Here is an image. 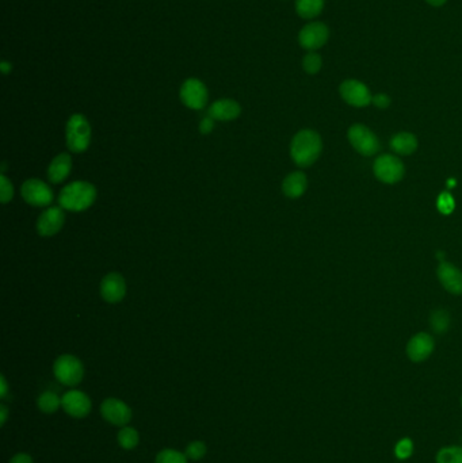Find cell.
Returning a JSON list of instances; mask_svg holds the SVG:
<instances>
[{
    "label": "cell",
    "mask_w": 462,
    "mask_h": 463,
    "mask_svg": "<svg viewBox=\"0 0 462 463\" xmlns=\"http://www.w3.org/2000/svg\"><path fill=\"white\" fill-rule=\"evenodd\" d=\"M373 171L380 181L393 184L400 181L404 177V164L393 155H381L376 159Z\"/></svg>",
    "instance_id": "cell-6"
},
{
    "label": "cell",
    "mask_w": 462,
    "mask_h": 463,
    "mask_svg": "<svg viewBox=\"0 0 462 463\" xmlns=\"http://www.w3.org/2000/svg\"><path fill=\"white\" fill-rule=\"evenodd\" d=\"M324 8V0H296V12L302 19H315Z\"/></svg>",
    "instance_id": "cell-21"
},
{
    "label": "cell",
    "mask_w": 462,
    "mask_h": 463,
    "mask_svg": "<svg viewBox=\"0 0 462 463\" xmlns=\"http://www.w3.org/2000/svg\"><path fill=\"white\" fill-rule=\"evenodd\" d=\"M10 463H33V458L29 454H17Z\"/></svg>",
    "instance_id": "cell-34"
},
{
    "label": "cell",
    "mask_w": 462,
    "mask_h": 463,
    "mask_svg": "<svg viewBox=\"0 0 462 463\" xmlns=\"http://www.w3.org/2000/svg\"><path fill=\"white\" fill-rule=\"evenodd\" d=\"M412 450H414V446H412V442L410 439H403L397 443L396 446V455L400 458V460H405L408 458L411 454H412Z\"/></svg>",
    "instance_id": "cell-31"
},
{
    "label": "cell",
    "mask_w": 462,
    "mask_h": 463,
    "mask_svg": "<svg viewBox=\"0 0 462 463\" xmlns=\"http://www.w3.org/2000/svg\"><path fill=\"white\" fill-rule=\"evenodd\" d=\"M23 199L33 206H48L53 201V191L50 187L39 179H29L22 184L21 188Z\"/></svg>",
    "instance_id": "cell-10"
},
{
    "label": "cell",
    "mask_w": 462,
    "mask_h": 463,
    "mask_svg": "<svg viewBox=\"0 0 462 463\" xmlns=\"http://www.w3.org/2000/svg\"><path fill=\"white\" fill-rule=\"evenodd\" d=\"M8 417V409L6 405H0V424L4 426Z\"/></svg>",
    "instance_id": "cell-36"
},
{
    "label": "cell",
    "mask_w": 462,
    "mask_h": 463,
    "mask_svg": "<svg viewBox=\"0 0 462 463\" xmlns=\"http://www.w3.org/2000/svg\"><path fill=\"white\" fill-rule=\"evenodd\" d=\"M323 67V59L318 52H308L302 59V68L308 75H316Z\"/></svg>",
    "instance_id": "cell-26"
},
{
    "label": "cell",
    "mask_w": 462,
    "mask_h": 463,
    "mask_svg": "<svg viewBox=\"0 0 462 463\" xmlns=\"http://www.w3.org/2000/svg\"><path fill=\"white\" fill-rule=\"evenodd\" d=\"M205 454H206V446L204 442H193L186 449V457L193 461L204 458Z\"/></svg>",
    "instance_id": "cell-28"
},
{
    "label": "cell",
    "mask_w": 462,
    "mask_h": 463,
    "mask_svg": "<svg viewBox=\"0 0 462 463\" xmlns=\"http://www.w3.org/2000/svg\"><path fill=\"white\" fill-rule=\"evenodd\" d=\"M438 279L442 286L452 294H462V271L454 264L447 262H441L436 270Z\"/></svg>",
    "instance_id": "cell-15"
},
{
    "label": "cell",
    "mask_w": 462,
    "mask_h": 463,
    "mask_svg": "<svg viewBox=\"0 0 462 463\" xmlns=\"http://www.w3.org/2000/svg\"><path fill=\"white\" fill-rule=\"evenodd\" d=\"M426 3L432 7H442L447 3V0H426Z\"/></svg>",
    "instance_id": "cell-37"
},
{
    "label": "cell",
    "mask_w": 462,
    "mask_h": 463,
    "mask_svg": "<svg viewBox=\"0 0 462 463\" xmlns=\"http://www.w3.org/2000/svg\"><path fill=\"white\" fill-rule=\"evenodd\" d=\"M125 293H126V285L119 274L111 273L102 279L101 294L106 302L110 304L119 302L125 297Z\"/></svg>",
    "instance_id": "cell-16"
},
{
    "label": "cell",
    "mask_w": 462,
    "mask_h": 463,
    "mask_svg": "<svg viewBox=\"0 0 462 463\" xmlns=\"http://www.w3.org/2000/svg\"><path fill=\"white\" fill-rule=\"evenodd\" d=\"M391 148L397 155H411L418 148V139L410 132H401L392 137Z\"/></svg>",
    "instance_id": "cell-20"
},
{
    "label": "cell",
    "mask_w": 462,
    "mask_h": 463,
    "mask_svg": "<svg viewBox=\"0 0 462 463\" xmlns=\"http://www.w3.org/2000/svg\"><path fill=\"white\" fill-rule=\"evenodd\" d=\"M14 195V188L12 184L8 179L6 178L4 175L0 177V197H1V202L3 204H8L12 199Z\"/></svg>",
    "instance_id": "cell-30"
},
{
    "label": "cell",
    "mask_w": 462,
    "mask_h": 463,
    "mask_svg": "<svg viewBox=\"0 0 462 463\" xmlns=\"http://www.w3.org/2000/svg\"><path fill=\"white\" fill-rule=\"evenodd\" d=\"M8 394V385L6 382V378L1 375L0 377V397L1 398H6Z\"/></svg>",
    "instance_id": "cell-35"
},
{
    "label": "cell",
    "mask_w": 462,
    "mask_h": 463,
    "mask_svg": "<svg viewBox=\"0 0 462 463\" xmlns=\"http://www.w3.org/2000/svg\"><path fill=\"white\" fill-rule=\"evenodd\" d=\"M214 128V119L211 118V117H206L201 121L200 124V130L202 135H209Z\"/></svg>",
    "instance_id": "cell-33"
},
{
    "label": "cell",
    "mask_w": 462,
    "mask_h": 463,
    "mask_svg": "<svg viewBox=\"0 0 462 463\" xmlns=\"http://www.w3.org/2000/svg\"><path fill=\"white\" fill-rule=\"evenodd\" d=\"M0 68H1V72H3L4 75H7L8 72H11V70H12V66H11V63H8V61H1Z\"/></svg>",
    "instance_id": "cell-38"
},
{
    "label": "cell",
    "mask_w": 462,
    "mask_h": 463,
    "mask_svg": "<svg viewBox=\"0 0 462 463\" xmlns=\"http://www.w3.org/2000/svg\"><path fill=\"white\" fill-rule=\"evenodd\" d=\"M339 94L350 106L366 107L373 101V95L367 86L356 79L345 80L339 87Z\"/></svg>",
    "instance_id": "cell-7"
},
{
    "label": "cell",
    "mask_w": 462,
    "mask_h": 463,
    "mask_svg": "<svg viewBox=\"0 0 462 463\" xmlns=\"http://www.w3.org/2000/svg\"><path fill=\"white\" fill-rule=\"evenodd\" d=\"M60 406H61V400L55 393H42L38 398V408L44 413H55Z\"/></svg>",
    "instance_id": "cell-22"
},
{
    "label": "cell",
    "mask_w": 462,
    "mask_h": 463,
    "mask_svg": "<svg viewBox=\"0 0 462 463\" xmlns=\"http://www.w3.org/2000/svg\"><path fill=\"white\" fill-rule=\"evenodd\" d=\"M97 198V188L88 181H73L66 186L60 195V208L70 212H83L88 209Z\"/></svg>",
    "instance_id": "cell-2"
},
{
    "label": "cell",
    "mask_w": 462,
    "mask_h": 463,
    "mask_svg": "<svg viewBox=\"0 0 462 463\" xmlns=\"http://www.w3.org/2000/svg\"><path fill=\"white\" fill-rule=\"evenodd\" d=\"M61 406L72 417L81 419L90 413L91 401L87 394L79 391H71L63 395Z\"/></svg>",
    "instance_id": "cell-13"
},
{
    "label": "cell",
    "mask_w": 462,
    "mask_h": 463,
    "mask_svg": "<svg viewBox=\"0 0 462 463\" xmlns=\"http://www.w3.org/2000/svg\"><path fill=\"white\" fill-rule=\"evenodd\" d=\"M321 144L320 135L315 130L305 129L298 132L290 145V156L293 161L298 167H309L312 166L320 156Z\"/></svg>",
    "instance_id": "cell-1"
},
{
    "label": "cell",
    "mask_w": 462,
    "mask_h": 463,
    "mask_svg": "<svg viewBox=\"0 0 462 463\" xmlns=\"http://www.w3.org/2000/svg\"><path fill=\"white\" fill-rule=\"evenodd\" d=\"M436 463H462L461 446L443 447L436 453Z\"/></svg>",
    "instance_id": "cell-23"
},
{
    "label": "cell",
    "mask_w": 462,
    "mask_h": 463,
    "mask_svg": "<svg viewBox=\"0 0 462 463\" xmlns=\"http://www.w3.org/2000/svg\"><path fill=\"white\" fill-rule=\"evenodd\" d=\"M436 206H438V210H439L441 213L450 214L453 213L456 204H454L453 197H452L449 193H442V194L438 197Z\"/></svg>",
    "instance_id": "cell-29"
},
{
    "label": "cell",
    "mask_w": 462,
    "mask_h": 463,
    "mask_svg": "<svg viewBox=\"0 0 462 463\" xmlns=\"http://www.w3.org/2000/svg\"><path fill=\"white\" fill-rule=\"evenodd\" d=\"M56 378L67 386H76L81 382L84 375V368L81 362L73 355H61L53 366Z\"/></svg>",
    "instance_id": "cell-4"
},
{
    "label": "cell",
    "mask_w": 462,
    "mask_h": 463,
    "mask_svg": "<svg viewBox=\"0 0 462 463\" xmlns=\"http://www.w3.org/2000/svg\"><path fill=\"white\" fill-rule=\"evenodd\" d=\"M434 339L425 332L415 335L407 344V355L412 362H423L434 351Z\"/></svg>",
    "instance_id": "cell-14"
},
{
    "label": "cell",
    "mask_w": 462,
    "mask_h": 463,
    "mask_svg": "<svg viewBox=\"0 0 462 463\" xmlns=\"http://www.w3.org/2000/svg\"><path fill=\"white\" fill-rule=\"evenodd\" d=\"M101 412L106 422L114 426H119V427L126 426L132 419L131 408L125 402L117 398L105 400L101 406Z\"/></svg>",
    "instance_id": "cell-11"
},
{
    "label": "cell",
    "mask_w": 462,
    "mask_h": 463,
    "mask_svg": "<svg viewBox=\"0 0 462 463\" xmlns=\"http://www.w3.org/2000/svg\"><path fill=\"white\" fill-rule=\"evenodd\" d=\"M430 324H431V328L436 332V333H445L449 328V324H450V316L446 311L443 309H436L431 313V317H430Z\"/></svg>",
    "instance_id": "cell-25"
},
{
    "label": "cell",
    "mask_w": 462,
    "mask_h": 463,
    "mask_svg": "<svg viewBox=\"0 0 462 463\" xmlns=\"http://www.w3.org/2000/svg\"><path fill=\"white\" fill-rule=\"evenodd\" d=\"M156 463H187V457L177 450H163L157 454Z\"/></svg>",
    "instance_id": "cell-27"
},
{
    "label": "cell",
    "mask_w": 462,
    "mask_h": 463,
    "mask_svg": "<svg viewBox=\"0 0 462 463\" xmlns=\"http://www.w3.org/2000/svg\"><path fill=\"white\" fill-rule=\"evenodd\" d=\"M349 141L358 153L363 156H373L380 150L377 136L365 125L356 124L349 129Z\"/></svg>",
    "instance_id": "cell-5"
},
{
    "label": "cell",
    "mask_w": 462,
    "mask_h": 463,
    "mask_svg": "<svg viewBox=\"0 0 462 463\" xmlns=\"http://www.w3.org/2000/svg\"><path fill=\"white\" fill-rule=\"evenodd\" d=\"M66 222V214L63 212V208L55 206L46 209L44 213L39 215L37 222V229L41 236H53L61 230Z\"/></svg>",
    "instance_id": "cell-12"
},
{
    "label": "cell",
    "mask_w": 462,
    "mask_h": 463,
    "mask_svg": "<svg viewBox=\"0 0 462 463\" xmlns=\"http://www.w3.org/2000/svg\"><path fill=\"white\" fill-rule=\"evenodd\" d=\"M139 432L132 427H124L118 433V443L125 450H132L139 444Z\"/></svg>",
    "instance_id": "cell-24"
},
{
    "label": "cell",
    "mask_w": 462,
    "mask_h": 463,
    "mask_svg": "<svg viewBox=\"0 0 462 463\" xmlns=\"http://www.w3.org/2000/svg\"><path fill=\"white\" fill-rule=\"evenodd\" d=\"M72 159L68 153H61L53 159L48 170V178L52 183H61L71 173Z\"/></svg>",
    "instance_id": "cell-18"
},
{
    "label": "cell",
    "mask_w": 462,
    "mask_h": 463,
    "mask_svg": "<svg viewBox=\"0 0 462 463\" xmlns=\"http://www.w3.org/2000/svg\"><path fill=\"white\" fill-rule=\"evenodd\" d=\"M307 186H308V180H307L305 174L301 171H296L285 178L282 190L286 197L294 199V198H300L305 193Z\"/></svg>",
    "instance_id": "cell-19"
},
{
    "label": "cell",
    "mask_w": 462,
    "mask_h": 463,
    "mask_svg": "<svg viewBox=\"0 0 462 463\" xmlns=\"http://www.w3.org/2000/svg\"><path fill=\"white\" fill-rule=\"evenodd\" d=\"M328 38H329L328 26L319 21H314L307 23L301 29L298 35V42L301 48L307 49L308 52H316L328 42Z\"/></svg>",
    "instance_id": "cell-8"
},
{
    "label": "cell",
    "mask_w": 462,
    "mask_h": 463,
    "mask_svg": "<svg viewBox=\"0 0 462 463\" xmlns=\"http://www.w3.org/2000/svg\"><path fill=\"white\" fill-rule=\"evenodd\" d=\"M66 136L68 148L72 152L75 153L84 152L88 148L91 139V128L87 118L81 114L72 115L67 124Z\"/></svg>",
    "instance_id": "cell-3"
},
{
    "label": "cell",
    "mask_w": 462,
    "mask_h": 463,
    "mask_svg": "<svg viewBox=\"0 0 462 463\" xmlns=\"http://www.w3.org/2000/svg\"><path fill=\"white\" fill-rule=\"evenodd\" d=\"M461 405H462V397H461Z\"/></svg>",
    "instance_id": "cell-39"
},
{
    "label": "cell",
    "mask_w": 462,
    "mask_h": 463,
    "mask_svg": "<svg viewBox=\"0 0 462 463\" xmlns=\"http://www.w3.org/2000/svg\"><path fill=\"white\" fill-rule=\"evenodd\" d=\"M372 104H373L374 106L378 107V108H388V107L391 106V98H389L387 94L380 92V94H376V95L373 97Z\"/></svg>",
    "instance_id": "cell-32"
},
{
    "label": "cell",
    "mask_w": 462,
    "mask_h": 463,
    "mask_svg": "<svg viewBox=\"0 0 462 463\" xmlns=\"http://www.w3.org/2000/svg\"><path fill=\"white\" fill-rule=\"evenodd\" d=\"M180 99L184 106L193 110H201L206 106L208 90L198 79H187L180 87Z\"/></svg>",
    "instance_id": "cell-9"
},
{
    "label": "cell",
    "mask_w": 462,
    "mask_h": 463,
    "mask_svg": "<svg viewBox=\"0 0 462 463\" xmlns=\"http://www.w3.org/2000/svg\"><path fill=\"white\" fill-rule=\"evenodd\" d=\"M240 105L233 99H220L209 107V117L217 121H232L240 115Z\"/></svg>",
    "instance_id": "cell-17"
}]
</instances>
